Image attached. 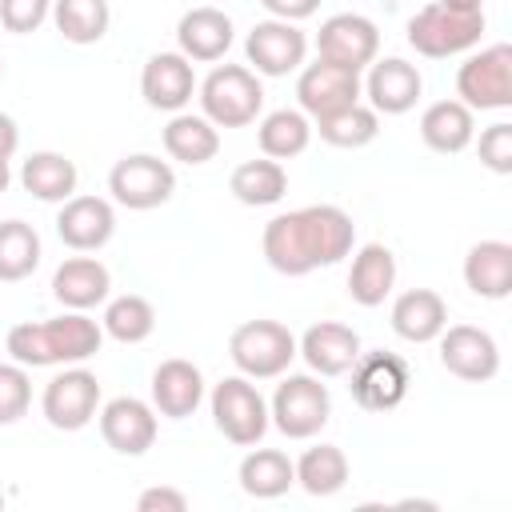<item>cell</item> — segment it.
Here are the masks:
<instances>
[{"instance_id": "cell-1", "label": "cell", "mask_w": 512, "mask_h": 512, "mask_svg": "<svg viewBox=\"0 0 512 512\" xmlns=\"http://www.w3.org/2000/svg\"><path fill=\"white\" fill-rule=\"evenodd\" d=\"M356 244V224L336 204H308L296 212H280L264 224L260 248L268 268L280 276H308L316 268L340 264Z\"/></svg>"}, {"instance_id": "cell-2", "label": "cell", "mask_w": 512, "mask_h": 512, "mask_svg": "<svg viewBox=\"0 0 512 512\" xmlns=\"http://www.w3.org/2000/svg\"><path fill=\"white\" fill-rule=\"evenodd\" d=\"M104 344V328L88 312H64L52 320H24L8 332V356L24 368L84 364Z\"/></svg>"}, {"instance_id": "cell-3", "label": "cell", "mask_w": 512, "mask_h": 512, "mask_svg": "<svg viewBox=\"0 0 512 512\" xmlns=\"http://www.w3.org/2000/svg\"><path fill=\"white\" fill-rule=\"evenodd\" d=\"M200 116L216 128H244L264 108V84L244 64H216L200 84Z\"/></svg>"}, {"instance_id": "cell-4", "label": "cell", "mask_w": 512, "mask_h": 512, "mask_svg": "<svg viewBox=\"0 0 512 512\" xmlns=\"http://www.w3.org/2000/svg\"><path fill=\"white\" fill-rule=\"evenodd\" d=\"M328 416H332V396L316 372H288L268 400V424H276L280 436L288 440L316 436L328 424Z\"/></svg>"}, {"instance_id": "cell-5", "label": "cell", "mask_w": 512, "mask_h": 512, "mask_svg": "<svg viewBox=\"0 0 512 512\" xmlns=\"http://www.w3.org/2000/svg\"><path fill=\"white\" fill-rule=\"evenodd\" d=\"M228 356L240 376L248 380H272L284 376L296 360V336L280 320H244L228 336Z\"/></svg>"}, {"instance_id": "cell-6", "label": "cell", "mask_w": 512, "mask_h": 512, "mask_svg": "<svg viewBox=\"0 0 512 512\" xmlns=\"http://www.w3.org/2000/svg\"><path fill=\"white\" fill-rule=\"evenodd\" d=\"M484 36V12H456L436 4H424L408 20V44L428 60H448L468 48H476Z\"/></svg>"}, {"instance_id": "cell-7", "label": "cell", "mask_w": 512, "mask_h": 512, "mask_svg": "<svg viewBox=\"0 0 512 512\" xmlns=\"http://www.w3.org/2000/svg\"><path fill=\"white\" fill-rule=\"evenodd\" d=\"M208 404H212V420H216L220 436L240 448L260 444V436L268 432V400L260 396V388L248 376H224L212 388Z\"/></svg>"}, {"instance_id": "cell-8", "label": "cell", "mask_w": 512, "mask_h": 512, "mask_svg": "<svg viewBox=\"0 0 512 512\" xmlns=\"http://www.w3.org/2000/svg\"><path fill=\"white\" fill-rule=\"evenodd\" d=\"M456 96L472 112L512 108V48L488 44V48L472 52L456 72Z\"/></svg>"}, {"instance_id": "cell-9", "label": "cell", "mask_w": 512, "mask_h": 512, "mask_svg": "<svg viewBox=\"0 0 512 512\" xmlns=\"http://www.w3.org/2000/svg\"><path fill=\"white\" fill-rule=\"evenodd\" d=\"M108 192L116 204L132 208V212H148L172 200L176 192V172L168 160L152 156V152H132L124 160L112 164L108 172Z\"/></svg>"}, {"instance_id": "cell-10", "label": "cell", "mask_w": 512, "mask_h": 512, "mask_svg": "<svg viewBox=\"0 0 512 512\" xmlns=\"http://www.w3.org/2000/svg\"><path fill=\"white\" fill-rule=\"evenodd\" d=\"M352 372V400L364 408V412H392L404 404L408 396V384H412V368L404 356L396 352H360L356 364L348 368Z\"/></svg>"}, {"instance_id": "cell-11", "label": "cell", "mask_w": 512, "mask_h": 512, "mask_svg": "<svg viewBox=\"0 0 512 512\" xmlns=\"http://www.w3.org/2000/svg\"><path fill=\"white\" fill-rule=\"evenodd\" d=\"M40 408H44V420L60 432H80L96 420L100 412V380L96 372L88 368H64L56 372L48 384H44V396H40Z\"/></svg>"}, {"instance_id": "cell-12", "label": "cell", "mask_w": 512, "mask_h": 512, "mask_svg": "<svg viewBox=\"0 0 512 512\" xmlns=\"http://www.w3.org/2000/svg\"><path fill=\"white\" fill-rule=\"evenodd\" d=\"M436 340H440V364L456 380L484 384L500 372V348H496L492 332H484L476 324H444V332Z\"/></svg>"}, {"instance_id": "cell-13", "label": "cell", "mask_w": 512, "mask_h": 512, "mask_svg": "<svg viewBox=\"0 0 512 512\" xmlns=\"http://www.w3.org/2000/svg\"><path fill=\"white\" fill-rule=\"evenodd\" d=\"M316 52H320V60H332V64H344V68L360 72V68H368V64L376 60V52H380V32H376V24H372L368 16H360V12H336V16H328V20L320 24V32H316Z\"/></svg>"}, {"instance_id": "cell-14", "label": "cell", "mask_w": 512, "mask_h": 512, "mask_svg": "<svg viewBox=\"0 0 512 512\" xmlns=\"http://www.w3.org/2000/svg\"><path fill=\"white\" fill-rule=\"evenodd\" d=\"M244 56L256 76H288L308 56V36L288 20H260L244 40Z\"/></svg>"}, {"instance_id": "cell-15", "label": "cell", "mask_w": 512, "mask_h": 512, "mask_svg": "<svg viewBox=\"0 0 512 512\" xmlns=\"http://www.w3.org/2000/svg\"><path fill=\"white\" fill-rule=\"evenodd\" d=\"M360 92L368 96V108L372 112L404 116L408 108H416V100L424 92V76H420L416 64H408L400 56H384V60H372L368 64V76H364Z\"/></svg>"}, {"instance_id": "cell-16", "label": "cell", "mask_w": 512, "mask_h": 512, "mask_svg": "<svg viewBox=\"0 0 512 512\" xmlns=\"http://www.w3.org/2000/svg\"><path fill=\"white\" fill-rule=\"evenodd\" d=\"M296 100H300V112L312 116V120L324 116V112H336L344 104H356L360 100V72L316 56V64H304L300 68Z\"/></svg>"}, {"instance_id": "cell-17", "label": "cell", "mask_w": 512, "mask_h": 512, "mask_svg": "<svg viewBox=\"0 0 512 512\" xmlns=\"http://www.w3.org/2000/svg\"><path fill=\"white\" fill-rule=\"evenodd\" d=\"M96 416L104 444L120 456H144L156 444V408L136 396H116Z\"/></svg>"}, {"instance_id": "cell-18", "label": "cell", "mask_w": 512, "mask_h": 512, "mask_svg": "<svg viewBox=\"0 0 512 512\" xmlns=\"http://www.w3.org/2000/svg\"><path fill=\"white\" fill-rule=\"evenodd\" d=\"M116 232V212L104 196H68L56 216V236L72 252H100Z\"/></svg>"}, {"instance_id": "cell-19", "label": "cell", "mask_w": 512, "mask_h": 512, "mask_svg": "<svg viewBox=\"0 0 512 512\" xmlns=\"http://www.w3.org/2000/svg\"><path fill=\"white\" fill-rule=\"evenodd\" d=\"M140 92L156 112H184L196 92V68L184 52H156L140 72Z\"/></svg>"}, {"instance_id": "cell-20", "label": "cell", "mask_w": 512, "mask_h": 512, "mask_svg": "<svg viewBox=\"0 0 512 512\" xmlns=\"http://www.w3.org/2000/svg\"><path fill=\"white\" fill-rule=\"evenodd\" d=\"M296 356H304L308 372L316 376H344L360 356V336L348 324L320 320L296 340Z\"/></svg>"}, {"instance_id": "cell-21", "label": "cell", "mask_w": 512, "mask_h": 512, "mask_svg": "<svg viewBox=\"0 0 512 512\" xmlns=\"http://www.w3.org/2000/svg\"><path fill=\"white\" fill-rule=\"evenodd\" d=\"M204 400V376L192 360H160L156 372H152V408L156 416H168V420H184L200 408Z\"/></svg>"}, {"instance_id": "cell-22", "label": "cell", "mask_w": 512, "mask_h": 512, "mask_svg": "<svg viewBox=\"0 0 512 512\" xmlns=\"http://www.w3.org/2000/svg\"><path fill=\"white\" fill-rule=\"evenodd\" d=\"M108 292H112V272L96 256H68L52 272V296L68 312H88V308L104 304Z\"/></svg>"}, {"instance_id": "cell-23", "label": "cell", "mask_w": 512, "mask_h": 512, "mask_svg": "<svg viewBox=\"0 0 512 512\" xmlns=\"http://www.w3.org/2000/svg\"><path fill=\"white\" fill-rule=\"evenodd\" d=\"M176 44L192 64H212L224 60L232 48V20L220 8H188L176 24Z\"/></svg>"}, {"instance_id": "cell-24", "label": "cell", "mask_w": 512, "mask_h": 512, "mask_svg": "<svg viewBox=\"0 0 512 512\" xmlns=\"http://www.w3.org/2000/svg\"><path fill=\"white\" fill-rule=\"evenodd\" d=\"M448 324V304L432 288H408L392 300V332L408 344H428L444 332Z\"/></svg>"}, {"instance_id": "cell-25", "label": "cell", "mask_w": 512, "mask_h": 512, "mask_svg": "<svg viewBox=\"0 0 512 512\" xmlns=\"http://www.w3.org/2000/svg\"><path fill=\"white\" fill-rule=\"evenodd\" d=\"M396 288V256L388 244H360L348 268V296L360 308H380Z\"/></svg>"}, {"instance_id": "cell-26", "label": "cell", "mask_w": 512, "mask_h": 512, "mask_svg": "<svg viewBox=\"0 0 512 512\" xmlns=\"http://www.w3.org/2000/svg\"><path fill=\"white\" fill-rule=\"evenodd\" d=\"M464 284L480 300H504L512 292V244L508 240H480L464 256Z\"/></svg>"}, {"instance_id": "cell-27", "label": "cell", "mask_w": 512, "mask_h": 512, "mask_svg": "<svg viewBox=\"0 0 512 512\" xmlns=\"http://www.w3.org/2000/svg\"><path fill=\"white\" fill-rule=\"evenodd\" d=\"M472 136H476V116H472V108L460 104V100H436V104H428L424 116H420V140H424L432 152H440V156L464 152V148L472 144Z\"/></svg>"}, {"instance_id": "cell-28", "label": "cell", "mask_w": 512, "mask_h": 512, "mask_svg": "<svg viewBox=\"0 0 512 512\" xmlns=\"http://www.w3.org/2000/svg\"><path fill=\"white\" fill-rule=\"evenodd\" d=\"M20 184L44 204H64L68 196H76L80 172L64 152H32L20 164Z\"/></svg>"}, {"instance_id": "cell-29", "label": "cell", "mask_w": 512, "mask_h": 512, "mask_svg": "<svg viewBox=\"0 0 512 512\" xmlns=\"http://www.w3.org/2000/svg\"><path fill=\"white\" fill-rule=\"evenodd\" d=\"M164 152L180 164H208L220 152V132L212 120L192 116V112H172V120L164 124Z\"/></svg>"}, {"instance_id": "cell-30", "label": "cell", "mask_w": 512, "mask_h": 512, "mask_svg": "<svg viewBox=\"0 0 512 512\" xmlns=\"http://www.w3.org/2000/svg\"><path fill=\"white\" fill-rule=\"evenodd\" d=\"M232 196L248 208H268V204H280L284 192H288V172L280 160L272 156H260V160H244L232 168V180H228Z\"/></svg>"}, {"instance_id": "cell-31", "label": "cell", "mask_w": 512, "mask_h": 512, "mask_svg": "<svg viewBox=\"0 0 512 512\" xmlns=\"http://www.w3.org/2000/svg\"><path fill=\"white\" fill-rule=\"evenodd\" d=\"M240 488L256 500H276L296 484V464L280 448H252L240 460Z\"/></svg>"}, {"instance_id": "cell-32", "label": "cell", "mask_w": 512, "mask_h": 512, "mask_svg": "<svg viewBox=\"0 0 512 512\" xmlns=\"http://www.w3.org/2000/svg\"><path fill=\"white\" fill-rule=\"evenodd\" d=\"M312 132H320V140L332 148H364L380 136V112H372L368 104L356 100V104H344L336 112L316 116Z\"/></svg>"}, {"instance_id": "cell-33", "label": "cell", "mask_w": 512, "mask_h": 512, "mask_svg": "<svg viewBox=\"0 0 512 512\" xmlns=\"http://www.w3.org/2000/svg\"><path fill=\"white\" fill-rule=\"evenodd\" d=\"M312 140V120L300 108H276L256 124V144L272 160H292L308 148Z\"/></svg>"}, {"instance_id": "cell-34", "label": "cell", "mask_w": 512, "mask_h": 512, "mask_svg": "<svg viewBox=\"0 0 512 512\" xmlns=\"http://www.w3.org/2000/svg\"><path fill=\"white\" fill-rule=\"evenodd\" d=\"M40 232L28 220L0 224V284H20L40 268Z\"/></svg>"}, {"instance_id": "cell-35", "label": "cell", "mask_w": 512, "mask_h": 512, "mask_svg": "<svg viewBox=\"0 0 512 512\" xmlns=\"http://www.w3.org/2000/svg\"><path fill=\"white\" fill-rule=\"evenodd\" d=\"M292 464H296V484L308 496H336L348 484V456L336 444H316Z\"/></svg>"}, {"instance_id": "cell-36", "label": "cell", "mask_w": 512, "mask_h": 512, "mask_svg": "<svg viewBox=\"0 0 512 512\" xmlns=\"http://www.w3.org/2000/svg\"><path fill=\"white\" fill-rule=\"evenodd\" d=\"M52 20L68 44H100L112 12L108 0H52Z\"/></svg>"}, {"instance_id": "cell-37", "label": "cell", "mask_w": 512, "mask_h": 512, "mask_svg": "<svg viewBox=\"0 0 512 512\" xmlns=\"http://www.w3.org/2000/svg\"><path fill=\"white\" fill-rule=\"evenodd\" d=\"M100 328H104V336H112V340H120V344H140V340H148L152 328H156V308H152L144 296H136V292L116 296V300H108Z\"/></svg>"}, {"instance_id": "cell-38", "label": "cell", "mask_w": 512, "mask_h": 512, "mask_svg": "<svg viewBox=\"0 0 512 512\" xmlns=\"http://www.w3.org/2000/svg\"><path fill=\"white\" fill-rule=\"evenodd\" d=\"M32 404V380L24 364H0V424H16Z\"/></svg>"}, {"instance_id": "cell-39", "label": "cell", "mask_w": 512, "mask_h": 512, "mask_svg": "<svg viewBox=\"0 0 512 512\" xmlns=\"http://www.w3.org/2000/svg\"><path fill=\"white\" fill-rule=\"evenodd\" d=\"M476 152H480V164H484L488 172L508 176V172H512V124H508V120L488 124V128L480 132Z\"/></svg>"}, {"instance_id": "cell-40", "label": "cell", "mask_w": 512, "mask_h": 512, "mask_svg": "<svg viewBox=\"0 0 512 512\" xmlns=\"http://www.w3.org/2000/svg\"><path fill=\"white\" fill-rule=\"evenodd\" d=\"M52 16V0H0V24L16 36L36 32Z\"/></svg>"}, {"instance_id": "cell-41", "label": "cell", "mask_w": 512, "mask_h": 512, "mask_svg": "<svg viewBox=\"0 0 512 512\" xmlns=\"http://www.w3.org/2000/svg\"><path fill=\"white\" fill-rule=\"evenodd\" d=\"M140 512H188V496L180 488H148L136 500Z\"/></svg>"}, {"instance_id": "cell-42", "label": "cell", "mask_w": 512, "mask_h": 512, "mask_svg": "<svg viewBox=\"0 0 512 512\" xmlns=\"http://www.w3.org/2000/svg\"><path fill=\"white\" fill-rule=\"evenodd\" d=\"M260 4L268 8L272 20H288V24H300L320 8V0H260Z\"/></svg>"}, {"instance_id": "cell-43", "label": "cell", "mask_w": 512, "mask_h": 512, "mask_svg": "<svg viewBox=\"0 0 512 512\" xmlns=\"http://www.w3.org/2000/svg\"><path fill=\"white\" fill-rule=\"evenodd\" d=\"M16 148H20V128L8 112H0V160H12Z\"/></svg>"}, {"instance_id": "cell-44", "label": "cell", "mask_w": 512, "mask_h": 512, "mask_svg": "<svg viewBox=\"0 0 512 512\" xmlns=\"http://www.w3.org/2000/svg\"><path fill=\"white\" fill-rule=\"evenodd\" d=\"M444 8H456V12H484V0H440Z\"/></svg>"}, {"instance_id": "cell-45", "label": "cell", "mask_w": 512, "mask_h": 512, "mask_svg": "<svg viewBox=\"0 0 512 512\" xmlns=\"http://www.w3.org/2000/svg\"><path fill=\"white\" fill-rule=\"evenodd\" d=\"M12 184V172H8V160H0V192Z\"/></svg>"}, {"instance_id": "cell-46", "label": "cell", "mask_w": 512, "mask_h": 512, "mask_svg": "<svg viewBox=\"0 0 512 512\" xmlns=\"http://www.w3.org/2000/svg\"><path fill=\"white\" fill-rule=\"evenodd\" d=\"M0 508H4V492H0Z\"/></svg>"}, {"instance_id": "cell-47", "label": "cell", "mask_w": 512, "mask_h": 512, "mask_svg": "<svg viewBox=\"0 0 512 512\" xmlns=\"http://www.w3.org/2000/svg\"><path fill=\"white\" fill-rule=\"evenodd\" d=\"M0 76H4V64H0Z\"/></svg>"}]
</instances>
